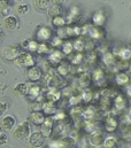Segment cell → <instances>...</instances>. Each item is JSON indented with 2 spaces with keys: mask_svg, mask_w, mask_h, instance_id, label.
Here are the masks:
<instances>
[{
  "mask_svg": "<svg viewBox=\"0 0 131 148\" xmlns=\"http://www.w3.org/2000/svg\"><path fill=\"white\" fill-rule=\"evenodd\" d=\"M21 55V47L19 45H8L2 49V59L6 61H16Z\"/></svg>",
  "mask_w": 131,
  "mask_h": 148,
  "instance_id": "6da1fadb",
  "label": "cell"
},
{
  "mask_svg": "<svg viewBox=\"0 0 131 148\" xmlns=\"http://www.w3.org/2000/svg\"><path fill=\"white\" fill-rule=\"evenodd\" d=\"M30 134H31V126L28 122L21 123L13 132V137L17 140H23L26 138H29Z\"/></svg>",
  "mask_w": 131,
  "mask_h": 148,
  "instance_id": "7a4b0ae2",
  "label": "cell"
},
{
  "mask_svg": "<svg viewBox=\"0 0 131 148\" xmlns=\"http://www.w3.org/2000/svg\"><path fill=\"white\" fill-rule=\"evenodd\" d=\"M17 63V66L20 67H24V68H31L34 66V59L30 53H21V55L16 59L15 61Z\"/></svg>",
  "mask_w": 131,
  "mask_h": 148,
  "instance_id": "3957f363",
  "label": "cell"
},
{
  "mask_svg": "<svg viewBox=\"0 0 131 148\" xmlns=\"http://www.w3.org/2000/svg\"><path fill=\"white\" fill-rule=\"evenodd\" d=\"M45 136L41 132H33L29 137V145L33 148H40L45 144Z\"/></svg>",
  "mask_w": 131,
  "mask_h": 148,
  "instance_id": "277c9868",
  "label": "cell"
},
{
  "mask_svg": "<svg viewBox=\"0 0 131 148\" xmlns=\"http://www.w3.org/2000/svg\"><path fill=\"white\" fill-rule=\"evenodd\" d=\"M27 76H28V78H29L30 82L37 83V82H39V80L41 79V77H43V71H41V69H40L39 67L33 66V67L28 69Z\"/></svg>",
  "mask_w": 131,
  "mask_h": 148,
  "instance_id": "5b68a950",
  "label": "cell"
},
{
  "mask_svg": "<svg viewBox=\"0 0 131 148\" xmlns=\"http://www.w3.org/2000/svg\"><path fill=\"white\" fill-rule=\"evenodd\" d=\"M53 131H54V127H53V119H52L51 117H47V118L45 119V122L41 124V130H40V132H41L46 138H50V137L52 136Z\"/></svg>",
  "mask_w": 131,
  "mask_h": 148,
  "instance_id": "8992f818",
  "label": "cell"
},
{
  "mask_svg": "<svg viewBox=\"0 0 131 148\" xmlns=\"http://www.w3.org/2000/svg\"><path fill=\"white\" fill-rule=\"evenodd\" d=\"M105 140H106V138L103 137L102 132H100V131H94L90 136V144L94 147H99V146L103 145Z\"/></svg>",
  "mask_w": 131,
  "mask_h": 148,
  "instance_id": "52a82bcc",
  "label": "cell"
},
{
  "mask_svg": "<svg viewBox=\"0 0 131 148\" xmlns=\"http://www.w3.org/2000/svg\"><path fill=\"white\" fill-rule=\"evenodd\" d=\"M3 27L6 30H15L19 27V20L14 15L6 16L3 18Z\"/></svg>",
  "mask_w": 131,
  "mask_h": 148,
  "instance_id": "ba28073f",
  "label": "cell"
},
{
  "mask_svg": "<svg viewBox=\"0 0 131 148\" xmlns=\"http://www.w3.org/2000/svg\"><path fill=\"white\" fill-rule=\"evenodd\" d=\"M15 124H16V119L12 115H7V116L2 117V119H1V129L2 130L9 131L15 126Z\"/></svg>",
  "mask_w": 131,
  "mask_h": 148,
  "instance_id": "9c48e42d",
  "label": "cell"
},
{
  "mask_svg": "<svg viewBox=\"0 0 131 148\" xmlns=\"http://www.w3.org/2000/svg\"><path fill=\"white\" fill-rule=\"evenodd\" d=\"M29 119H30V122L32 123L33 125L41 126V124L45 122L46 118H45L43 112H40V111H32L30 114V116H29Z\"/></svg>",
  "mask_w": 131,
  "mask_h": 148,
  "instance_id": "30bf717a",
  "label": "cell"
},
{
  "mask_svg": "<svg viewBox=\"0 0 131 148\" xmlns=\"http://www.w3.org/2000/svg\"><path fill=\"white\" fill-rule=\"evenodd\" d=\"M63 54H65L63 52L55 49V51H53V52L50 53L48 61H50L52 64H60V63H61V60H62V58H63Z\"/></svg>",
  "mask_w": 131,
  "mask_h": 148,
  "instance_id": "8fae6325",
  "label": "cell"
},
{
  "mask_svg": "<svg viewBox=\"0 0 131 148\" xmlns=\"http://www.w3.org/2000/svg\"><path fill=\"white\" fill-rule=\"evenodd\" d=\"M14 93L17 97H24L28 95L29 93V85L26 83H19L15 87H14Z\"/></svg>",
  "mask_w": 131,
  "mask_h": 148,
  "instance_id": "7c38bea8",
  "label": "cell"
},
{
  "mask_svg": "<svg viewBox=\"0 0 131 148\" xmlns=\"http://www.w3.org/2000/svg\"><path fill=\"white\" fill-rule=\"evenodd\" d=\"M119 126V121L114 117H107L105 119V129L108 132H114Z\"/></svg>",
  "mask_w": 131,
  "mask_h": 148,
  "instance_id": "4fadbf2b",
  "label": "cell"
},
{
  "mask_svg": "<svg viewBox=\"0 0 131 148\" xmlns=\"http://www.w3.org/2000/svg\"><path fill=\"white\" fill-rule=\"evenodd\" d=\"M47 13H48V16L52 17V18H55L58 16H61V14L63 13V8L61 5H52L48 9H47Z\"/></svg>",
  "mask_w": 131,
  "mask_h": 148,
  "instance_id": "5bb4252c",
  "label": "cell"
},
{
  "mask_svg": "<svg viewBox=\"0 0 131 148\" xmlns=\"http://www.w3.org/2000/svg\"><path fill=\"white\" fill-rule=\"evenodd\" d=\"M37 37L39 38V39H41V40H48L50 38L52 37V30L46 28V27H43V28H40L38 30Z\"/></svg>",
  "mask_w": 131,
  "mask_h": 148,
  "instance_id": "9a60e30c",
  "label": "cell"
},
{
  "mask_svg": "<svg viewBox=\"0 0 131 148\" xmlns=\"http://www.w3.org/2000/svg\"><path fill=\"white\" fill-rule=\"evenodd\" d=\"M40 92H41V86L38 85V84H36V83H33V85L29 86V93H28V95L30 98H32V99H36L37 97L40 95Z\"/></svg>",
  "mask_w": 131,
  "mask_h": 148,
  "instance_id": "2e32d148",
  "label": "cell"
},
{
  "mask_svg": "<svg viewBox=\"0 0 131 148\" xmlns=\"http://www.w3.org/2000/svg\"><path fill=\"white\" fill-rule=\"evenodd\" d=\"M43 110L45 114L47 115H52V114H55L57 112V107L54 105V102L52 101H46L43 103Z\"/></svg>",
  "mask_w": 131,
  "mask_h": 148,
  "instance_id": "e0dca14e",
  "label": "cell"
},
{
  "mask_svg": "<svg viewBox=\"0 0 131 148\" xmlns=\"http://www.w3.org/2000/svg\"><path fill=\"white\" fill-rule=\"evenodd\" d=\"M0 5H1V15L5 16V14H7L10 10L14 2H13V0H1Z\"/></svg>",
  "mask_w": 131,
  "mask_h": 148,
  "instance_id": "ac0fdd59",
  "label": "cell"
},
{
  "mask_svg": "<svg viewBox=\"0 0 131 148\" xmlns=\"http://www.w3.org/2000/svg\"><path fill=\"white\" fill-rule=\"evenodd\" d=\"M103 146L105 148H120V144L115 137H107Z\"/></svg>",
  "mask_w": 131,
  "mask_h": 148,
  "instance_id": "d6986e66",
  "label": "cell"
},
{
  "mask_svg": "<svg viewBox=\"0 0 131 148\" xmlns=\"http://www.w3.org/2000/svg\"><path fill=\"white\" fill-rule=\"evenodd\" d=\"M50 2H51V0H33L34 7L39 10L48 9L50 8Z\"/></svg>",
  "mask_w": 131,
  "mask_h": 148,
  "instance_id": "ffe728a7",
  "label": "cell"
},
{
  "mask_svg": "<svg viewBox=\"0 0 131 148\" xmlns=\"http://www.w3.org/2000/svg\"><path fill=\"white\" fill-rule=\"evenodd\" d=\"M22 45H23L24 48L29 49L30 52H37V51H38V46H39V44H38L36 40H27V41H23Z\"/></svg>",
  "mask_w": 131,
  "mask_h": 148,
  "instance_id": "44dd1931",
  "label": "cell"
},
{
  "mask_svg": "<svg viewBox=\"0 0 131 148\" xmlns=\"http://www.w3.org/2000/svg\"><path fill=\"white\" fill-rule=\"evenodd\" d=\"M61 97V92L57 91V90H51L47 94H46V98H47V101H52V102H57Z\"/></svg>",
  "mask_w": 131,
  "mask_h": 148,
  "instance_id": "7402d4cb",
  "label": "cell"
},
{
  "mask_svg": "<svg viewBox=\"0 0 131 148\" xmlns=\"http://www.w3.org/2000/svg\"><path fill=\"white\" fill-rule=\"evenodd\" d=\"M58 73L60 76H67L70 73V64L67 62H61L58 67Z\"/></svg>",
  "mask_w": 131,
  "mask_h": 148,
  "instance_id": "603a6c76",
  "label": "cell"
},
{
  "mask_svg": "<svg viewBox=\"0 0 131 148\" xmlns=\"http://www.w3.org/2000/svg\"><path fill=\"white\" fill-rule=\"evenodd\" d=\"M115 80H116V83H117L119 85H125V84H129V80H130V79H129V76L127 74L121 73V74L116 75Z\"/></svg>",
  "mask_w": 131,
  "mask_h": 148,
  "instance_id": "cb8c5ba5",
  "label": "cell"
},
{
  "mask_svg": "<svg viewBox=\"0 0 131 148\" xmlns=\"http://www.w3.org/2000/svg\"><path fill=\"white\" fill-rule=\"evenodd\" d=\"M15 9L19 15H26L29 12V6L27 3H21V5H17Z\"/></svg>",
  "mask_w": 131,
  "mask_h": 148,
  "instance_id": "d4e9b609",
  "label": "cell"
},
{
  "mask_svg": "<svg viewBox=\"0 0 131 148\" xmlns=\"http://www.w3.org/2000/svg\"><path fill=\"white\" fill-rule=\"evenodd\" d=\"M50 148H65L63 143H62V138L53 139V140L50 143Z\"/></svg>",
  "mask_w": 131,
  "mask_h": 148,
  "instance_id": "484cf974",
  "label": "cell"
},
{
  "mask_svg": "<svg viewBox=\"0 0 131 148\" xmlns=\"http://www.w3.org/2000/svg\"><path fill=\"white\" fill-rule=\"evenodd\" d=\"M50 52H51V49H50V46L47 44H39L38 51H37L38 54H47Z\"/></svg>",
  "mask_w": 131,
  "mask_h": 148,
  "instance_id": "4316f807",
  "label": "cell"
},
{
  "mask_svg": "<svg viewBox=\"0 0 131 148\" xmlns=\"http://www.w3.org/2000/svg\"><path fill=\"white\" fill-rule=\"evenodd\" d=\"M65 23H66L65 18L61 17V16H58V17L53 18V21H52V24H53L54 27H57V28H61V27H63Z\"/></svg>",
  "mask_w": 131,
  "mask_h": 148,
  "instance_id": "83f0119b",
  "label": "cell"
},
{
  "mask_svg": "<svg viewBox=\"0 0 131 148\" xmlns=\"http://www.w3.org/2000/svg\"><path fill=\"white\" fill-rule=\"evenodd\" d=\"M124 106H125V100H124V98H123L122 95L117 97L116 100H115V107H116L117 109H123Z\"/></svg>",
  "mask_w": 131,
  "mask_h": 148,
  "instance_id": "f1b7e54d",
  "label": "cell"
},
{
  "mask_svg": "<svg viewBox=\"0 0 131 148\" xmlns=\"http://www.w3.org/2000/svg\"><path fill=\"white\" fill-rule=\"evenodd\" d=\"M91 37L93 38H102L103 37V31L100 29V28H93L90 32Z\"/></svg>",
  "mask_w": 131,
  "mask_h": 148,
  "instance_id": "f546056e",
  "label": "cell"
},
{
  "mask_svg": "<svg viewBox=\"0 0 131 148\" xmlns=\"http://www.w3.org/2000/svg\"><path fill=\"white\" fill-rule=\"evenodd\" d=\"M74 48H75V47H74V45H72L71 42H65L63 46H62V52H63L65 54H70Z\"/></svg>",
  "mask_w": 131,
  "mask_h": 148,
  "instance_id": "4dcf8cb0",
  "label": "cell"
},
{
  "mask_svg": "<svg viewBox=\"0 0 131 148\" xmlns=\"http://www.w3.org/2000/svg\"><path fill=\"white\" fill-rule=\"evenodd\" d=\"M120 55H121V58L125 61V60H129L131 59V51L129 48H123L122 49V52L120 53Z\"/></svg>",
  "mask_w": 131,
  "mask_h": 148,
  "instance_id": "1f68e13d",
  "label": "cell"
},
{
  "mask_svg": "<svg viewBox=\"0 0 131 148\" xmlns=\"http://www.w3.org/2000/svg\"><path fill=\"white\" fill-rule=\"evenodd\" d=\"M82 99H83L85 102H89V101H91V100H92V92H91V91H89V90H85V91L83 92Z\"/></svg>",
  "mask_w": 131,
  "mask_h": 148,
  "instance_id": "d6a6232c",
  "label": "cell"
},
{
  "mask_svg": "<svg viewBox=\"0 0 131 148\" xmlns=\"http://www.w3.org/2000/svg\"><path fill=\"white\" fill-rule=\"evenodd\" d=\"M103 61L107 63V64H113V62H114V56L112 55V54H106L105 56H103Z\"/></svg>",
  "mask_w": 131,
  "mask_h": 148,
  "instance_id": "836d02e7",
  "label": "cell"
},
{
  "mask_svg": "<svg viewBox=\"0 0 131 148\" xmlns=\"http://www.w3.org/2000/svg\"><path fill=\"white\" fill-rule=\"evenodd\" d=\"M103 78V74H102V71L101 70H96L94 71V74H93V79L96 80V82H99L100 79H102Z\"/></svg>",
  "mask_w": 131,
  "mask_h": 148,
  "instance_id": "e575fe53",
  "label": "cell"
},
{
  "mask_svg": "<svg viewBox=\"0 0 131 148\" xmlns=\"http://www.w3.org/2000/svg\"><path fill=\"white\" fill-rule=\"evenodd\" d=\"M82 60H83V55H82V54H79V53H78V54H77V55H76V58H75V59H72V60H71V62H72V63H74V64H79V62H81V61H82Z\"/></svg>",
  "mask_w": 131,
  "mask_h": 148,
  "instance_id": "d590c367",
  "label": "cell"
},
{
  "mask_svg": "<svg viewBox=\"0 0 131 148\" xmlns=\"http://www.w3.org/2000/svg\"><path fill=\"white\" fill-rule=\"evenodd\" d=\"M7 138H8V137L5 134V132H3V130H2V131H1V140H0V145H1V146H3V145L7 143Z\"/></svg>",
  "mask_w": 131,
  "mask_h": 148,
  "instance_id": "8d00e7d4",
  "label": "cell"
},
{
  "mask_svg": "<svg viewBox=\"0 0 131 148\" xmlns=\"http://www.w3.org/2000/svg\"><path fill=\"white\" fill-rule=\"evenodd\" d=\"M124 139L131 143V129L130 130H128V131L124 133Z\"/></svg>",
  "mask_w": 131,
  "mask_h": 148,
  "instance_id": "74e56055",
  "label": "cell"
},
{
  "mask_svg": "<svg viewBox=\"0 0 131 148\" xmlns=\"http://www.w3.org/2000/svg\"><path fill=\"white\" fill-rule=\"evenodd\" d=\"M51 2H53L54 5H62L65 0H51Z\"/></svg>",
  "mask_w": 131,
  "mask_h": 148,
  "instance_id": "f35d334b",
  "label": "cell"
},
{
  "mask_svg": "<svg viewBox=\"0 0 131 148\" xmlns=\"http://www.w3.org/2000/svg\"><path fill=\"white\" fill-rule=\"evenodd\" d=\"M129 9H130V12H131V2H130V5H129Z\"/></svg>",
  "mask_w": 131,
  "mask_h": 148,
  "instance_id": "ab89813d",
  "label": "cell"
},
{
  "mask_svg": "<svg viewBox=\"0 0 131 148\" xmlns=\"http://www.w3.org/2000/svg\"><path fill=\"white\" fill-rule=\"evenodd\" d=\"M15 1H21V0H15Z\"/></svg>",
  "mask_w": 131,
  "mask_h": 148,
  "instance_id": "60d3db41",
  "label": "cell"
},
{
  "mask_svg": "<svg viewBox=\"0 0 131 148\" xmlns=\"http://www.w3.org/2000/svg\"><path fill=\"white\" fill-rule=\"evenodd\" d=\"M129 148H131V145H130V146H129Z\"/></svg>",
  "mask_w": 131,
  "mask_h": 148,
  "instance_id": "b9f144b4",
  "label": "cell"
}]
</instances>
